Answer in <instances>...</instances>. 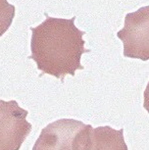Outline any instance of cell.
<instances>
[{
	"label": "cell",
	"instance_id": "5b68a950",
	"mask_svg": "<svg viewBox=\"0 0 149 150\" xmlns=\"http://www.w3.org/2000/svg\"><path fill=\"white\" fill-rule=\"evenodd\" d=\"M90 150H129L124 129L117 131L109 126L92 129Z\"/></svg>",
	"mask_w": 149,
	"mask_h": 150
},
{
	"label": "cell",
	"instance_id": "7a4b0ae2",
	"mask_svg": "<svg viewBox=\"0 0 149 150\" xmlns=\"http://www.w3.org/2000/svg\"><path fill=\"white\" fill-rule=\"evenodd\" d=\"M91 125L75 119H60L47 125L32 150H90Z\"/></svg>",
	"mask_w": 149,
	"mask_h": 150
},
{
	"label": "cell",
	"instance_id": "277c9868",
	"mask_svg": "<svg viewBox=\"0 0 149 150\" xmlns=\"http://www.w3.org/2000/svg\"><path fill=\"white\" fill-rule=\"evenodd\" d=\"M28 114L16 100H0V150H20L32 129Z\"/></svg>",
	"mask_w": 149,
	"mask_h": 150
},
{
	"label": "cell",
	"instance_id": "8992f818",
	"mask_svg": "<svg viewBox=\"0 0 149 150\" xmlns=\"http://www.w3.org/2000/svg\"><path fill=\"white\" fill-rule=\"evenodd\" d=\"M16 8L7 0H0V36L9 30L15 17Z\"/></svg>",
	"mask_w": 149,
	"mask_h": 150
},
{
	"label": "cell",
	"instance_id": "3957f363",
	"mask_svg": "<svg viewBox=\"0 0 149 150\" xmlns=\"http://www.w3.org/2000/svg\"><path fill=\"white\" fill-rule=\"evenodd\" d=\"M124 44L126 58L149 59V7L144 6L133 13L126 14L125 26L117 33Z\"/></svg>",
	"mask_w": 149,
	"mask_h": 150
},
{
	"label": "cell",
	"instance_id": "6da1fadb",
	"mask_svg": "<svg viewBox=\"0 0 149 150\" xmlns=\"http://www.w3.org/2000/svg\"><path fill=\"white\" fill-rule=\"evenodd\" d=\"M46 19L37 27H30L32 39L29 59L36 63L42 74L64 80L67 75L74 76L78 70H83L81 58L90 50L84 47L83 36L85 32L75 25L72 19L53 18L44 13Z\"/></svg>",
	"mask_w": 149,
	"mask_h": 150
}]
</instances>
